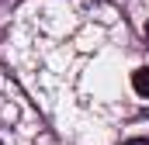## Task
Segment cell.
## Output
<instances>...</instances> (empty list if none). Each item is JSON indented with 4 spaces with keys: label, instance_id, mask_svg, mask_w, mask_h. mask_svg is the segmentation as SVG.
Returning <instances> with one entry per match:
<instances>
[{
    "label": "cell",
    "instance_id": "cell-1",
    "mask_svg": "<svg viewBox=\"0 0 149 145\" xmlns=\"http://www.w3.org/2000/svg\"><path fill=\"white\" fill-rule=\"evenodd\" d=\"M31 128V110L21 100V93L0 83V145H28Z\"/></svg>",
    "mask_w": 149,
    "mask_h": 145
},
{
    "label": "cell",
    "instance_id": "cell-2",
    "mask_svg": "<svg viewBox=\"0 0 149 145\" xmlns=\"http://www.w3.org/2000/svg\"><path fill=\"white\" fill-rule=\"evenodd\" d=\"M132 86H135L139 97H149V66H142V69L132 72Z\"/></svg>",
    "mask_w": 149,
    "mask_h": 145
},
{
    "label": "cell",
    "instance_id": "cell-3",
    "mask_svg": "<svg viewBox=\"0 0 149 145\" xmlns=\"http://www.w3.org/2000/svg\"><path fill=\"white\" fill-rule=\"evenodd\" d=\"M128 145H149V138H135V142H128Z\"/></svg>",
    "mask_w": 149,
    "mask_h": 145
},
{
    "label": "cell",
    "instance_id": "cell-4",
    "mask_svg": "<svg viewBox=\"0 0 149 145\" xmlns=\"http://www.w3.org/2000/svg\"><path fill=\"white\" fill-rule=\"evenodd\" d=\"M146 31H149V24H146Z\"/></svg>",
    "mask_w": 149,
    "mask_h": 145
}]
</instances>
